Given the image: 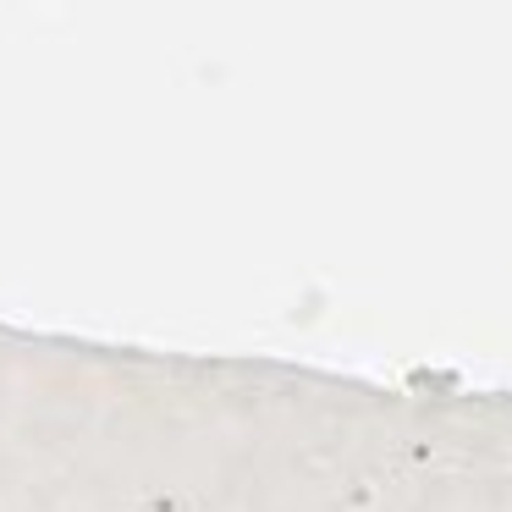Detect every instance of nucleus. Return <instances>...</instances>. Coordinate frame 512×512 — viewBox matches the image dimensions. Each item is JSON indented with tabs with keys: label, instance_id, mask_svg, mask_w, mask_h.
<instances>
[]
</instances>
